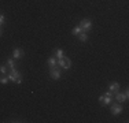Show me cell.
Segmentation results:
<instances>
[{
	"instance_id": "1",
	"label": "cell",
	"mask_w": 129,
	"mask_h": 123,
	"mask_svg": "<svg viewBox=\"0 0 129 123\" xmlns=\"http://www.w3.org/2000/svg\"><path fill=\"white\" fill-rule=\"evenodd\" d=\"M58 66L60 67L62 70H69L70 67H72V60L69 59V57H60V59H58Z\"/></svg>"
},
{
	"instance_id": "3",
	"label": "cell",
	"mask_w": 129,
	"mask_h": 123,
	"mask_svg": "<svg viewBox=\"0 0 129 123\" xmlns=\"http://www.w3.org/2000/svg\"><path fill=\"white\" fill-rule=\"evenodd\" d=\"M128 96H129V92H128V89L124 92V93H121V92L118 90V92H117V93L114 94V98L117 100V103H119V104H121V103H125V101L128 100Z\"/></svg>"
},
{
	"instance_id": "8",
	"label": "cell",
	"mask_w": 129,
	"mask_h": 123,
	"mask_svg": "<svg viewBox=\"0 0 129 123\" xmlns=\"http://www.w3.org/2000/svg\"><path fill=\"white\" fill-rule=\"evenodd\" d=\"M99 101L102 103V105H109V104L113 103V97H107V96H100L99 97Z\"/></svg>"
},
{
	"instance_id": "2",
	"label": "cell",
	"mask_w": 129,
	"mask_h": 123,
	"mask_svg": "<svg viewBox=\"0 0 129 123\" xmlns=\"http://www.w3.org/2000/svg\"><path fill=\"white\" fill-rule=\"evenodd\" d=\"M50 75L52 79H55V81H58V79H60V67L58 66H50Z\"/></svg>"
},
{
	"instance_id": "11",
	"label": "cell",
	"mask_w": 129,
	"mask_h": 123,
	"mask_svg": "<svg viewBox=\"0 0 129 123\" xmlns=\"http://www.w3.org/2000/svg\"><path fill=\"white\" fill-rule=\"evenodd\" d=\"M81 32H82V29H81V27H80V26H76V27H73L72 34H73V36H78Z\"/></svg>"
},
{
	"instance_id": "7",
	"label": "cell",
	"mask_w": 129,
	"mask_h": 123,
	"mask_svg": "<svg viewBox=\"0 0 129 123\" xmlns=\"http://www.w3.org/2000/svg\"><path fill=\"white\" fill-rule=\"evenodd\" d=\"M23 49H21V48H15L14 49V52H13V59H21V57L23 56Z\"/></svg>"
},
{
	"instance_id": "9",
	"label": "cell",
	"mask_w": 129,
	"mask_h": 123,
	"mask_svg": "<svg viewBox=\"0 0 129 123\" xmlns=\"http://www.w3.org/2000/svg\"><path fill=\"white\" fill-rule=\"evenodd\" d=\"M109 90L113 92V93L115 94L119 90V84H118V82H113V84H110V85H109Z\"/></svg>"
},
{
	"instance_id": "13",
	"label": "cell",
	"mask_w": 129,
	"mask_h": 123,
	"mask_svg": "<svg viewBox=\"0 0 129 123\" xmlns=\"http://www.w3.org/2000/svg\"><path fill=\"white\" fill-rule=\"evenodd\" d=\"M56 63H58V59L55 56H52L48 59V64H50V66H56Z\"/></svg>"
},
{
	"instance_id": "17",
	"label": "cell",
	"mask_w": 129,
	"mask_h": 123,
	"mask_svg": "<svg viewBox=\"0 0 129 123\" xmlns=\"http://www.w3.org/2000/svg\"><path fill=\"white\" fill-rule=\"evenodd\" d=\"M3 23H4V15H3V14H0V26H2Z\"/></svg>"
},
{
	"instance_id": "15",
	"label": "cell",
	"mask_w": 129,
	"mask_h": 123,
	"mask_svg": "<svg viewBox=\"0 0 129 123\" xmlns=\"http://www.w3.org/2000/svg\"><path fill=\"white\" fill-rule=\"evenodd\" d=\"M7 66L10 67V69H13V67H15L14 59H11V57H8V59H7Z\"/></svg>"
},
{
	"instance_id": "6",
	"label": "cell",
	"mask_w": 129,
	"mask_h": 123,
	"mask_svg": "<svg viewBox=\"0 0 129 123\" xmlns=\"http://www.w3.org/2000/svg\"><path fill=\"white\" fill-rule=\"evenodd\" d=\"M122 109H124V108H122V105H121V104H113V105H111V113H113V115H119V113H121L122 112Z\"/></svg>"
},
{
	"instance_id": "10",
	"label": "cell",
	"mask_w": 129,
	"mask_h": 123,
	"mask_svg": "<svg viewBox=\"0 0 129 123\" xmlns=\"http://www.w3.org/2000/svg\"><path fill=\"white\" fill-rule=\"evenodd\" d=\"M78 40L81 42H85V41H88V33H85V32H81L78 34Z\"/></svg>"
},
{
	"instance_id": "5",
	"label": "cell",
	"mask_w": 129,
	"mask_h": 123,
	"mask_svg": "<svg viewBox=\"0 0 129 123\" xmlns=\"http://www.w3.org/2000/svg\"><path fill=\"white\" fill-rule=\"evenodd\" d=\"M18 78H21V73L18 71L15 67H13V69H10V74H8V79L10 81H13V82H15Z\"/></svg>"
},
{
	"instance_id": "16",
	"label": "cell",
	"mask_w": 129,
	"mask_h": 123,
	"mask_svg": "<svg viewBox=\"0 0 129 123\" xmlns=\"http://www.w3.org/2000/svg\"><path fill=\"white\" fill-rule=\"evenodd\" d=\"M0 74H2V75H6V74H7V66H0Z\"/></svg>"
},
{
	"instance_id": "18",
	"label": "cell",
	"mask_w": 129,
	"mask_h": 123,
	"mask_svg": "<svg viewBox=\"0 0 129 123\" xmlns=\"http://www.w3.org/2000/svg\"><path fill=\"white\" fill-rule=\"evenodd\" d=\"M2 34H3V30H2V26H0V37H2Z\"/></svg>"
},
{
	"instance_id": "4",
	"label": "cell",
	"mask_w": 129,
	"mask_h": 123,
	"mask_svg": "<svg viewBox=\"0 0 129 123\" xmlns=\"http://www.w3.org/2000/svg\"><path fill=\"white\" fill-rule=\"evenodd\" d=\"M78 26L82 29V32L88 33L91 30V27H92V22H91V19H82L81 22H80Z\"/></svg>"
},
{
	"instance_id": "12",
	"label": "cell",
	"mask_w": 129,
	"mask_h": 123,
	"mask_svg": "<svg viewBox=\"0 0 129 123\" xmlns=\"http://www.w3.org/2000/svg\"><path fill=\"white\" fill-rule=\"evenodd\" d=\"M63 56H64V53H63L62 49H56V51H55V57H56V59H60V57H63Z\"/></svg>"
},
{
	"instance_id": "14",
	"label": "cell",
	"mask_w": 129,
	"mask_h": 123,
	"mask_svg": "<svg viewBox=\"0 0 129 123\" xmlns=\"http://www.w3.org/2000/svg\"><path fill=\"white\" fill-rule=\"evenodd\" d=\"M8 81H10V79H8V75H2V77H0V84L6 85Z\"/></svg>"
}]
</instances>
